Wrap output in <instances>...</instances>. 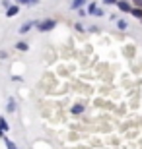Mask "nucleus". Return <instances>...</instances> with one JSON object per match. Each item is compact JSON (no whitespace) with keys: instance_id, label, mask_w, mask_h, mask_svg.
I'll list each match as a JSON object with an SVG mask.
<instances>
[{"instance_id":"f257e3e1","label":"nucleus","mask_w":142,"mask_h":149,"mask_svg":"<svg viewBox=\"0 0 142 149\" xmlns=\"http://www.w3.org/2000/svg\"><path fill=\"white\" fill-rule=\"evenodd\" d=\"M55 25H57V22H55V19H45V22L37 23L39 31H43V33H45V31H51V29L55 27Z\"/></svg>"},{"instance_id":"f03ea898","label":"nucleus","mask_w":142,"mask_h":149,"mask_svg":"<svg viewBox=\"0 0 142 149\" xmlns=\"http://www.w3.org/2000/svg\"><path fill=\"white\" fill-rule=\"evenodd\" d=\"M117 8H119L121 12H125V14H131V8H132V6L129 4V2H125V0H117Z\"/></svg>"},{"instance_id":"7ed1b4c3","label":"nucleus","mask_w":142,"mask_h":149,"mask_svg":"<svg viewBox=\"0 0 142 149\" xmlns=\"http://www.w3.org/2000/svg\"><path fill=\"white\" fill-rule=\"evenodd\" d=\"M20 14V4H14V6H8V10H6V16L8 17H14Z\"/></svg>"},{"instance_id":"20e7f679","label":"nucleus","mask_w":142,"mask_h":149,"mask_svg":"<svg viewBox=\"0 0 142 149\" xmlns=\"http://www.w3.org/2000/svg\"><path fill=\"white\" fill-rule=\"evenodd\" d=\"M84 109H86V107H84V103H78V105H74V107H72L70 111H72V114H82V112H84Z\"/></svg>"},{"instance_id":"39448f33","label":"nucleus","mask_w":142,"mask_h":149,"mask_svg":"<svg viewBox=\"0 0 142 149\" xmlns=\"http://www.w3.org/2000/svg\"><path fill=\"white\" fill-rule=\"evenodd\" d=\"M33 25H37V23H35V22H25L22 27H20V33H28V31L33 27Z\"/></svg>"},{"instance_id":"423d86ee","label":"nucleus","mask_w":142,"mask_h":149,"mask_svg":"<svg viewBox=\"0 0 142 149\" xmlns=\"http://www.w3.org/2000/svg\"><path fill=\"white\" fill-rule=\"evenodd\" d=\"M88 0H72V10H78V8H84V4H86Z\"/></svg>"},{"instance_id":"0eeeda50","label":"nucleus","mask_w":142,"mask_h":149,"mask_svg":"<svg viewBox=\"0 0 142 149\" xmlns=\"http://www.w3.org/2000/svg\"><path fill=\"white\" fill-rule=\"evenodd\" d=\"M131 14L134 17H142V8L140 6H134V8H131Z\"/></svg>"},{"instance_id":"6e6552de","label":"nucleus","mask_w":142,"mask_h":149,"mask_svg":"<svg viewBox=\"0 0 142 149\" xmlns=\"http://www.w3.org/2000/svg\"><path fill=\"white\" fill-rule=\"evenodd\" d=\"M16 4H25V6H35V4H39V0H16Z\"/></svg>"},{"instance_id":"1a4fd4ad","label":"nucleus","mask_w":142,"mask_h":149,"mask_svg":"<svg viewBox=\"0 0 142 149\" xmlns=\"http://www.w3.org/2000/svg\"><path fill=\"white\" fill-rule=\"evenodd\" d=\"M6 111H8V112H14V111H16V101H14V99L8 101V107H6Z\"/></svg>"},{"instance_id":"9d476101","label":"nucleus","mask_w":142,"mask_h":149,"mask_svg":"<svg viewBox=\"0 0 142 149\" xmlns=\"http://www.w3.org/2000/svg\"><path fill=\"white\" fill-rule=\"evenodd\" d=\"M0 128H2L4 132H8V130H10V126H8V122H6V118H2V116H0Z\"/></svg>"},{"instance_id":"9b49d317","label":"nucleus","mask_w":142,"mask_h":149,"mask_svg":"<svg viewBox=\"0 0 142 149\" xmlns=\"http://www.w3.org/2000/svg\"><path fill=\"white\" fill-rule=\"evenodd\" d=\"M117 27H119V29H121V31H125V29H126V27H129V23H126V22H125V19H119V22H117Z\"/></svg>"},{"instance_id":"f8f14e48","label":"nucleus","mask_w":142,"mask_h":149,"mask_svg":"<svg viewBox=\"0 0 142 149\" xmlns=\"http://www.w3.org/2000/svg\"><path fill=\"white\" fill-rule=\"evenodd\" d=\"M16 49H18V50H28L29 47H28V43H23V41H20V43L16 45Z\"/></svg>"},{"instance_id":"ddd939ff","label":"nucleus","mask_w":142,"mask_h":149,"mask_svg":"<svg viewBox=\"0 0 142 149\" xmlns=\"http://www.w3.org/2000/svg\"><path fill=\"white\" fill-rule=\"evenodd\" d=\"M95 10H97V4H95V2H90V6H88V14H93Z\"/></svg>"},{"instance_id":"4468645a","label":"nucleus","mask_w":142,"mask_h":149,"mask_svg":"<svg viewBox=\"0 0 142 149\" xmlns=\"http://www.w3.org/2000/svg\"><path fill=\"white\" fill-rule=\"evenodd\" d=\"M6 147L8 149H18V145L14 143V141H10V139H6Z\"/></svg>"},{"instance_id":"2eb2a0df","label":"nucleus","mask_w":142,"mask_h":149,"mask_svg":"<svg viewBox=\"0 0 142 149\" xmlns=\"http://www.w3.org/2000/svg\"><path fill=\"white\" fill-rule=\"evenodd\" d=\"M103 14H105V12H103V10H99V8L93 12V16H103Z\"/></svg>"},{"instance_id":"dca6fc26","label":"nucleus","mask_w":142,"mask_h":149,"mask_svg":"<svg viewBox=\"0 0 142 149\" xmlns=\"http://www.w3.org/2000/svg\"><path fill=\"white\" fill-rule=\"evenodd\" d=\"M78 14H80V16H82V17H84V16H86V14H88V12H86V10H84V8H78Z\"/></svg>"},{"instance_id":"f3484780","label":"nucleus","mask_w":142,"mask_h":149,"mask_svg":"<svg viewBox=\"0 0 142 149\" xmlns=\"http://www.w3.org/2000/svg\"><path fill=\"white\" fill-rule=\"evenodd\" d=\"M105 4H117V0H103Z\"/></svg>"},{"instance_id":"a211bd4d","label":"nucleus","mask_w":142,"mask_h":149,"mask_svg":"<svg viewBox=\"0 0 142 149\" xmlns=\"http://www.w3.org/2000/svg\"><path fill=\"white\" fill-rule=\"evenodd\" d=\"M0 58H8V54H6L4 50H0Z\"/></svg>"},{"instance_id":"6ab92c4d","label":"nucleus","mask_w":142,"mask_h":149,"mask_svg":"<svg viewBox=\"0 0 142 149\" xmlns=\"http://www.w3.org/2000/svg\"><path fill=\"white\" fill-rule=\"evenodd\" d=\"M2 136H4V130H2V128H0V138H2Z\"/></svg>"}]
</instances>
